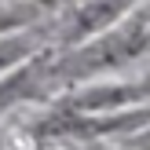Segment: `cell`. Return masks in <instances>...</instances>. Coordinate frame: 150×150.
I'll use <instances>...</instances> for the list:
<instances>
[{"instance_id":"6da1fadb","label":"cell","mask_w":150,"mask_h":150,"mask_svg":"<svg viewBox=\"0 0 150 150\" xmlns=\"http://www.w3.org/2000/svg\"><path fill=\"white\" fill-rule=\"evenodd\" d=\"M150 48V15H136L132 22L99 33L88 48L77 51V59H70V73H95V70H114L125 66L128 59L143 55Z\"/></svg>"},{"instance_id":"7a4b0ae2","label":"cell","mask_w":150,"mask_h":150,"mask_svg":"<svg viewBox=\"0 0 150 150\" xmlns=\"http://www.w3.org/2000/svg\"><path fill=\"white\" fill-rule=\"evenodd\" d=\"M29 51H33V44H29L26 37H4V40H0V77H4L11 66L26 62Z\"/></svg>"}]
</instances>
